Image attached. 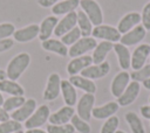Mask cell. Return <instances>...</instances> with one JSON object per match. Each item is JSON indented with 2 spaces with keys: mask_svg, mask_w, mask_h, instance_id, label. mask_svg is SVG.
Masks as SVG:
<instances>
[{
  "mask_svg": "<svg viewBox=\"0 0 150 133\" xmlns=\"http://www.w3.org/2000/svg\"><path fill=\"white\" fill-rule=\"evenodd\" d=\"M30 64V56L27 52H20L15 55L7 64L6 75L11 80H16L21 77V75L26 71L28 65Z\"/></svg>",
  "mask_w": 150,
  "mask_h": 133,
  "instance_id": "obj_1",
  "label": "cell"
},
{
  "mask_svg": "<svg viewBox=\"0 0 150 133\" xmlns=\"http://www.w3.org/2000/svg\"><path fill=\"white\" fill-rule=\"evenodd\" d=\"M81 10L89 18L93 26H100L103 22V12L95 0H80Z\"/></svg>",
  "mask_w": 150,
  "mask_h": 133,
  "instance_id": "obj_2",
  "label": "cell"
},
{
  "mask_svg": "<svg viewBox=\"0 0 150 133\" xmlns=\"http://www.w3.org/2000/svg\"><path fill=\"white\" fill-rule=\"evenodd\" d=\"M91 35L94 38H100L102 41H108V42H118L121 40L122 34L117 30L116 27L109 26V24H100L95 26L93 28Z\"/></svg>",
  "mask_w": 150,
  "mask_h": 133,
  "instance_id": "obj_3",
  "label": "cell"
},
{
  "mask_svg": "<svg viewBox=\"0 0 150 133\" xmlns=\"http://www.w3.org/2000/svg\"><path fill=\"white\" fill-rule=\"evenodd\" d=\"M96 46H97L96 38L91 37V36L81 37V38H80L79 41H76L73 46H70V48L68 49V56H70L71 58L82 56V55L87 54L88 51L94 50Z\"/></svg>",
  "mask_w": 150,
  "mask_h": 133,
  "instance_id": "obj_4",
  "label": "cell"
},
{
  "mask_svg": "<svg viewBox=\"0 0 150 133\" xmlns=\"http://www.w3.org/2000/svg\"><path fill=\"white\" fill-rule=\"evenodd\" d=\"M50 116V111L49 107L47 105H40L34 112L33 114L25 121V127L27 130L30 128H39L40 126H42L43 124H46V121L48 120Z\"/></svg>",
  "mask_w": 150,
  "mask_h": 133,
  "instance_id": "obj_5",
  "label": "cell"
},
{
  "mask_svg": "<svg viewBox=\"0 0 150 133\" xmlns=\"http://www.w3.org/2000/svg\"><path fill=\"white\" fill-rule=\"evenodd\" d=\"M94 104H95V96L93 93H84L80 100L77 102V105H76V112H77V116L86 120V121H89L90 118H91V112H93V108H94Z\"/></svg>",
  "mask_w": 150,
  "mask_h": 133,
  "instance_id": "obj_6",
  "label": "cell"
},
{
  "mask_svg": "<svg viewBox=\"0 0 150 133\" xmlns=\"http://www.w3.org/2000/svg\"><path fill=\"white\" fill-rule=\"evenodd\" d=\"M61 93V77L59 74L53 72L48 76L46 89L43 91V99L45 100H54Z\"/></svg>",
  "mask_w": 150,
  "mask_h": 133,
  "instance_id": "obj_7",
  "label": "cell"
},
{
  "mask_svg": "<svg viewBox=\"0 0 150 133\" xmlns=\"http://www.w3.org/2000/svg\"><path fill=\"white\" fill-rule=\"evenodd\" d=\"M150 56V44L148 43H142L136 47V49L131 54V65L134 70L141 69L143 65H145V62L148 57Z\"/></svg>",
  "mask_w": 150,
  "mask_h": 133,
  "instance_id": "obj_8",
  "label": "cell"
},
{
  "mask_svg": "<svg viewBox=\"0 0 150 133\" xmlns=\"http://www.w3.org/2000/svg\"><path fill=\"white\" fill-rule=\"evenodd\" d=\"M35 110H36V102H35V99L28 98V99H26V102H25L19 108L14 110V111L11 113L9 117H11L13 120L19 121V123L26 121V120L33 114V112H34Z\"/></svg>",
  "mask_w": 150,
  "mask_h": 133,
  "instance_id": "obj_9",
  "label": "cell"
},
{
  "mask_svg": "<svg viewBox=\"0 0 150 133\" xmlns=\"http://www.w3.org/2000/svg\"><path fill=\"white\" fill-rule=\"evenodd\" d=\"M129 83H130V74L125 70L118 72L111 80V85H110L111 94L114 97L118 98L124 92V90L127 89Z\"/></svg>",
  "mask_w": 150,
  "mask_h": 133,
  "instance_id": "obj_10",
  "label": "cell"
},
{
  "mask_svg": "<svg viewBox=\"0 0 150 133\" xmlns=\"http://www.w3.org/2000/svg\"><path fill=\"white\" fill-rule=\"evenodd\" d=\"M146 35V30L143 26H136L134 27L131 30H129L128 33L123 34L121 36V40H120V43H122L123 46L128 47V46H135V44H138L139 42L143 41V38L145 37Z\"/></svg>",
  "mask_w": 150,
  "mask_h": 133,
  "instance_id": "obj_11",
  "label": "cell"
},
{
  "mask_svg": "<svg viewBox=\"0 0 150 133\" xmlns=\"http://www.w3.org/2000/svg\"><path fill=\"white\" fill-rule=\"evenodd\" d=\"M109 71H110V64L107 61H104L100 64L89 65L88 68L82 70L80 74H81V76H83L88 79H98V78L107 76L109 74Z\"/></svg>",
  "mask_w": 150,
  "mask_h": 133,
  "instance_id": "obj_12",
  "label": "cell"
},
{
  "mask_svg": "<svg viewBox=\"0 0 150 133\" xmlns=\"http://www.w3.org/2000/svg\"><path fill=\"white\" fill-rule=\"evenodd\" d=\"M141 91V85L138 82H130L129 85L127 86V89L124 90V92L117 98V104L120 106H128L130 104H132L136 98L138 97Z\"/></svg>",
  "mask_w": 150,
  "mask_h": 133,
  "instance_id": "obj_13",
  "label": "cell"
},
{
  "mask_svg": "<svg viewBox=\"0 0 150 133\" xmlns=\"http://www.w3.org/2000/svg\"><path fill=\"white\" fill-rule=\"evenodd\" d=\"M77 23V12H71L64 15V18H62L61 20H59L54 34L55 36H63L66 33H68L69 30H71L74 27H76Z\"/></svg>",
  "mask_w": 150,
  "mask_h": 133,
  "instance_id": "obj_14",
  "label": "cell"
},
{
  "mask_svg": "<svg viewBox=\"0 0 150 133\" xmlns=\"http://www.w3.org/2000/svg\"><path fill=\"white\" fill-rule=\"evenodd\" d=\"M91 64H93L91 55H82L79 57H74L67 64V72L70 76H75Z\"/></svg>",
  "mask_w": 150,
  "mask_h": 133,
  "instance_id": "obj_15",
  "label": "cell"
},
{
  "mask_svg": "<svg viewBox=\"0 0 150 133\" xmlns=\"http://www.w3.org/2000/svg\"><path fill=\"white\" fill-rule=\"evenodd\" d=\"M142 18H141V14L137 13V12H130L128 14H125L120 21H118V24H117V30L123 35L125 33H128L129 30H131L134 27L138 26L139 22H141Z\"/></svg>",
  "mask_w": 150,
  "mask_h": 133,
  "instance_id": "obj_16",
  "label": "cell"
},
{
  "mask_svg": "<svg viewBox=\"0 0 150 133\" xmlns=\"http://www.w3.org/2000/svg\"><path fill=\"white\" fill-rule=\"evenodd\" d=\"M74 114H75V110L73 108V106L64 105L56 112L52 113L48 120L52 125H64V124H68V121H70Z\"/></svg>",
  "mask_w": 150,
  "mask_h": 133,
  "instance_id": "obj_17",
  "label": "cell"
},
{
  "mask_svg": "<svg viewBox=\"0 0 150 133\" xmlns=\"http://www.w3.org/2000/svg\"><path fill=\"white\" fill-rule=\"evenodd\" d=\"M13 36H14V40L20 42V43L29 42V41H32L39 36V26L33 23V24L26 26L23 28H20L18 30L15 29Z\"/></svg>",
  "mask_w": 150,
  "mask_h": 133,
  "instance_id": "obj_18",
  "label": "cell"
},
{
  "mask_svg": "<svg viewBox=\"0 0 150 133\" xmlns=\"http://www.w3.org/2000/svg\"><path fill=\"white\" fill-rule=\"evenodd\" d=\"M57 22H59V19L55 15H49L42 20L41 24L39 26V36H38L41 42L46 41L50 37V35L55 30Z\"/></svg>",
  "mask_w": 150,
  "mask_h": 133,
  "instance_id": "obj_19",
  "label": "cell"
},
{
  "mask_svg": "<svg viewBox=\"0 0 150 133\" xmlns=\"http://www.w3.org/2000/svg\"><path fill=\"white\" fill-rule=\"evenodd\" d=\"M118 108L120 105L117 104V102H109L104 105L94 107L91 112V117H94L95 119H108L112 117L118 111Z\"/></svg>",
  "mask_w": 150,
  "mask_h": 133,
  "instance_id": "obj_20",
  "label": "cell"
},
{
  "mask_svg": "<svg viewBox=\"0 0 150 133\" xmlns=\"http://www.w3.org/2000/svg\"><path fill=\"white\" fill-rule=\"evenodd\" d=\"M114 49V44L111 42L108 41H101L100 43H97V46L95 47L91 58H93V63L94 64H100L102 62L105 61L107 55Z\"/></svg>",
  "mask_w": 150,
  "mask_h": 133,
  "instance_id": "obj_21",
  "label": "cell"
},
{
  "mask_svg": "<svg viewBox=\"0 0 150 133\" xmlns=\"http://www.w3.org/2000/svg\"><path fill=\"white\" fill-rule=\"evenodd\" d=\"M114 51L117 56L118 64L122 70H128L131 65V54L128 49V47L123 46L122 43H115L114 44Z\"/></svg>",
  "mask_w": 150,
  "mask_h": 133,
  "instance_id": "obj_22",
  "label": "cell"
},
{
  "mask_svg": "<svg viewBox=\"0 0 150 133\" xmlns=\"http://www.w3.org/2000/svg\"><path fill=\"white\" fill-rule=\"evenodd\" d=\"M61 93L66 105L74 106L77 102V92L75 86L68 79H61Z\"/></svg>",
  "mask_w": 150,
  "mask_h": 133,
  "instance_id": "obj_23",
  "label": "cell"
},
{
  "mask_svg": "<svg viewBox=\"0 0 150 133\" xmlns=\"http://www.w3.org/2000/svg\"><path fill=\"white\" fill-rule=\"evenodd\" d=\"M80 6V0H63L56 2L52 7V13L53 15H66L68 13L75 12V9Z\"/></svg>",
  "mask_w": 150,
  "mask_h": 133,
  "instance_id": "obj_24",
  "label": "cell"
},
{
  "mask_svg": "<svg viewBox=\"0 0 150 133\" xmlns=\"http://www.w3.org/2000/svg\"><path fill=\"white\" fill-rule=\"evenodd\" d=\"M68 80L75 88L83 90L86 93H93L94 94L96 92V85H95V83L91 79H88V78H86L83 76H79V75L70 76Z\"/></svg>",
  "mask_w": 150,
  "mask_h": 133,
  "instance_id": "obj_25",
  "label": "cell"
},
{
  "mask_svg": "<svg viewBox=\"0 0 150 133\" xmlns=\"http://www.w3.org/2000/svg\"><path fill=\"white\" fill-rule=\"evenodd\" d=\"M41 47H42V49H45L47 51H50V52H55V54H57L62 57L68 56V48L60 40L48 38V40L41 42Z\"/></svg>",
  "mask_w": 150,
  "mask_h": 133,
  "instance_id": "obj_26",
  "label": "cell"
},
{
  "mask_svg": "<svg viewBox=\"0 0 150 133\" xmlns=\"http://www.w3.org/2000/svg\"><path fill=\"white\" fill-rule=\"evenodd\" d=\"M0 92L8 93L11 96H23L25 94L23 88L15 80H11V79L0 80Z\"/></svg>",
  "mask_w": 150,
  "mask_h": 133,
  "instance_id": "obj_27",
  "label": "cell"
},
{
  "mask_svg": "<svg viewBox=\"0 0 150 133\" xmlns=\"http://www.w3.org/2000/svg\"><path fill=\"white\" fill-rule=\"evenodd\" d=\"M76 26L79 27L82 37H87V36H90L91 35V32H93V28L94 27H93L91 21L84 14L83 10H79L77 12V23H76Z\"/></svg>",
  "mask_w": 150,
  "mask_h": 133,
  "instance_id": "obj_28",
  "label": "cell"
},
{
  "mask_svg": "<svg viewBox=\"0 0 150 133\" xmlns=\"http://www.w3.org/2000/svg\"><path fill=\"white\" fill-rule=\"evenodd\" d=\"M124 117L132 133H145V128L142 124V120L135 112H128Z\"/></svg>",
  "mask_w": 150,
  "mask_h": 133,
  "instance_id": "obj_29",
  "label": "cell"
},
{
  "mask_svg": "<svg viewBox=\"0 0 150 133\" xmlns=\"http://www.w3.org/2000/svg\"><path fill=\"white\" fill-rule=\"evenodd\" d=\"M25 102H26V99L23 96H11L9 98L4 100L2 108L9 113V111H14V110L19 108Z\"/></svg>",
  "mask_w": 150,
  "mask_h": 133,
  "instance_id": "obj_30",
  "label": "cell"
},
{
  "mask_svg": "<svg viewBox=\"0 0 150 133\" xmlns=\"http://www.w3.org/2000/svg\"><path fill=\"white\" fill-rule=\"evenodd\" d=\"M82 37L81 32L79 29V27H74L71 30H69L68 33H66L63 36H61V42L64 46H73L76 41H79Z\"/></svg>",
  "mask_w": 150,
  "mask_h": 133,
  "instance_id": "obj_31",
  "label": "cell"
},
{
  "mask_svg": "<svg viewBox=\"0 0 150 133\" xmlns=\"http://www.w3.org/2000/svg\"><path fill=\"white\" fill-rule=\"evenodd\" d=\"M70 124L73 125L75 131H77L79 133H90L91 132V128H90V125L88 124V121L81 119L77 114H74L71 117Z\"/></svg>",
  "mask_w": 150,
  "mask_h": 133,
  "instance_id": "obj_32",
  "label": "cell"
},
{
  "mask_svg": "<svg viewBox=\"0 0 150 133\" xmlns=\"http://www.w3.org/2000/svg\"><path fill=\"white\" fill-rule=\"evenodd\" d=\"M148 78H150V64H145L141 69L134 70L130 74V79H132L135 82H138V83L144 82Z\"/></svg>",
  "mask_w": 150,
  "mask_h": 133,
  "instance_id": "obj_33",
  "label": "cell"
},
{
  "mask_svg": "<svg viewBox=\"0 0 150 133\" xmlns=\"http://www.w3.org/2000/svg\"><path fill=\"white\" fill-rule=\"evenodd\" d=\"M118 124H120V119L116 116H112L104 121V124L101 127L100 133H115L117 131Z\"/></svg>",
  "mask_w": 150,
  "mask_h": 133,
  "instance_id": "obj_34",
  "label": "cell"
},
{
  "mask_svg": "<svg viewBox=\"0 0 150 133\" xmlns=\"http://www.w3.org/2000/svg\"><path fill=\"white\" fill-rule=\"evenodd\" d=\"M21 123L15 120H6L0 123V133H14L19 130H21Z\"/></svg>",
  "mask_w": 150,
  "mask_h": 133,
  "instance_id": "obj_35",
  "label": "cell"
},
{
  "mask_svg": "<svg viewBox=\"0 0 150 133\" xmlns=\"http://www.w3.org/2000/svg\"><path fill=\"white\" fill-rule=\"evenodd\" d=\"M75 128L71 124H64V125H52L49 124L47 126V133H74Z\"/></svg>",
  "mask_w": 150,
  "mask_h": 133,
  "instance_id": "obj_36",
  "label": "cell"
},
{
  "mask_svg": "<svg viewBox=\"0 0 150 133\" xmlns=\"http://www.w3.org/2000/svg\"><path fill=\"white\" fill-rule=\"evenodd\" d=\"M14 32H15V27L13 23H9V22L0 23V40L8 38L14 34Z\"/></svg>",
  "mask_w": 150,
  "mask_h": 133,
  "instance_id": "obj_37",
  "label": "cell"
},
{
  "mask_svg": "<svg viewBox=\"0 0 150 133\" xmlns=\"http://www.w3.org/2000/svg\"><path fill=\"white\" fill-rule=\"evenodd\" d=\"M141 18H142L141 22L143 23V27L145 28V30H150V2L145 4V6L143 7Z\"/></svg>",
  "mask_w": 150,
  "mask_h": 133,
  "instance_id": "obj_38",
  "label": "cell"
},
{
  "mask_svg": "<svg viewBox=\"0 0 150 133\" xmlns=\"http://www.w3.org/2000/svg\"><path fill=\"white\" fill-rule=\"evenodd\" d=\"M14 46V41L12 38H2L0 40V54L1 52H5L7 50H9L12 47Z\"/></svg>",
  "mask_w": 150,
  "mask_h": 133,
  "instance_id": "obj_39",
  "label": "cell"
},
{
  "mask_svg": "<svg viewBox=\"0 0 150 133\" xmlns=\"http://www.w3.org/2000/svg\"><path fill=\"white\" fill-rule=\"evenodd\" d=\"M56 2H59V0H38L39 6H41V7H43V8L53 7Z\"/></svg>",
  "mask_w": 150,
  "mask_h": 133,
  "instance_id": "obj_40",
  "label": "cell"
},
{
  "mask_svg": "<svg viewBox=\"0 0 150 133\" xmlns=\"http://www.w3.org/2000/svg\"><path fill=\"white\" fill-rule=\"evenodd\" d=\"M142 117H144L145 119H150V105H143L139 108Z\"/></svg>",
  "mask_w": 150,
  "mask_h": 133,
  "instance_id": "obj_41",
  "label": "cell"
},
{
  "mask_svg": "<svg viewBox=\"0 0 150 133\" xmlns=\"http://www.w3.org/2000/svg\"><path fill=\"white\" fill-rule=\"evenodd\" d=\"M8 119H9V113H8L7 111H5V110L2 108V106H0V123L6 121V120H8Z\"/></svg>",
  "mask_w": 150,
  "mask_h": 133,
  "instance_id": "obj_42",
  "label": "cell"
},
{
  "mask_svg": "<svg viewBox=\"0 0 150 133\" xmlns=\"http://www.w3.org/2000/svg\"><path fill=\"white\" fill-rule=\"evenodd\" d=\"M25 133H47V131H43L40 128H30V130H27Z\"/></svg>",
  "mask_w": 150,
  "mask_h": 133,
  "instance_id": "obj_43",
  "label": "cell"
},
{
  "mask_svg": "<svg viewBox=\"0 0 150 133\" xmlns=\"http://www.w3.org/2000/svg\"><path fill=\"white\" fill-rule=\"evenodd\" d=\"M143 83V86L146 89V90H150V78H148V79H145L144 82H142Z\"/></svg>",
  "mask_w": 150,
  "mask_h": 133,
  "instance_id": "obj_44",
  "label": "cell"
},
{
  "mask_svg": "<svg viewBox=\"0 0 150 133\" xmlns=\"http://www.w3.org/2000/svg\"><path fill=\"white\" fill-rule=\"evenodd\" d=\"M7 78V75H6V70H1L0 69V80H4Z\"/></svg>",
  "mask_w": 150,
  "mask_h": 133,
  "instance_id": "obj_45",
  "label": "cell"
},
{
  "mask_svg": "<svg viewBox=\"0 0 150 133\" xmlns=\"http://www.w3.org/2000/svg\"><path fill=\"white\" fill-rule=\"evenodd\" d=\"M4 97H2V94H1V92H0V106H2V104H4Z\"/></svg>",
  "mask_w": 150,
  "mask_h": 133,
  "instance_id": "obj_46",
  "label": "cell"
},
{
  "mask_svg": "<svg viewBox=\"0 0 150 133\" xmlns=\"http://www.w3.org/2000/svg\"><path fill=\"white\" fill-rule=\"evenodd\" d=\"M115 133H125V132H124V131H121V130H117Z\"/></svg>",
  "mask_w": 150,
  "mask_h": 133,
  "instance_id": "obj_47",
  "label": "cell"
},
{
  "mask_svg": "<svg viewBox=\"0 0 150 133\" xmlns=\"http://www.w3.org/2000/svg\"><path fill=\"white\" fill-rule=\"evenodd\" d=\"M14 133H25L22 130H19V131H16V132H14Z\"/></svg>",
  "mask_w": 150,
  "mask_h": 133,
  "instance_id": "obj_48",
  "label": "cell"
},
{
  "mask_svg": "<svg viewBox=\"0 0 150 133\" xmlns=\"http://www.w3.org/2000/svg\"><path fill=\"white\" fill-rule=\"evenodd\" d=\"M149 103H150V97H149Z\"/></svg>",
  "mask_w": 150,
  "mask_h": 133,
  "instance_id": "obj_49",
  "label": "cell"
}]
</instances>
